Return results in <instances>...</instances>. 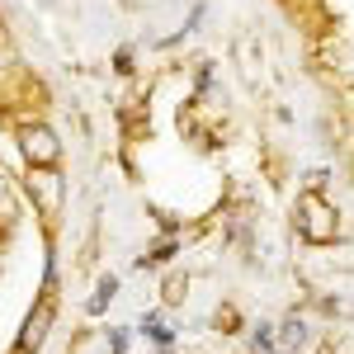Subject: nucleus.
<instances>
[{"mask_svg":"<svg viewBox=\"0 0 354 354\" xmlns=\"http://www.w3.org/2000/svg\"><path fill=\"white\" fill-rule=\"evenodd\" d=\"M113 293H118V279H100V293H95V302H90V312H104Z\"/></svg>","mask_w":354,"mask_h":354,"instance_id":"obj_4","label":"nucleus"},{"mask_svg":"<svg viewBox=\"0 0 354 354\" xmlns=\"http://www.w3.org/2000/svg\"><path fill=\"white\" fill-rule=\"evenodd\" d=\"M19 142H24V156L33 165L57 161V137L48 133V128H24V133H19Z\"/></svg>","mask_w":354,"mask_h":354,"instance_id":"obj_1","label":"nucleus"},{"mask_svg":"<svg viewBox=\"0 0 354 354\" xmlns=\"http://www.w3.org/2000/svg\"><path fill=\"white\" fill-rule=\"evenodd\" d=\"M48 322H53V307H48V302H38V307H33V317L24 322V330H19V340H24L28 354L43 345V330H48Z\"/></svg>","mask_w":354,"mask_h":354,"instance_id":"obj_2","label":"nucleus"},{"mask_svg":"<svg viewBox=\"0 0 354 354\" xmlns=\"http://www.w3.org/2000/svg\"><path fill=\"white\" fill-rule=\"evenodd\" d=\"M33 194H38L43 208H57V175L53 180H48V175H33Z\"/></svg>","mask_w":354,"mask_h":354,"instance_id":"obj_3","label":"nucleus"}]
</instances>
